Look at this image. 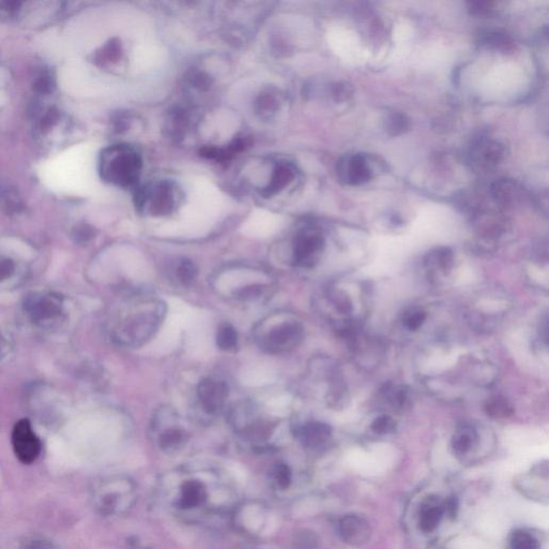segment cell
<instances>
[{
    "label": "cell",
    "mask_w": 549,
    "mask_h": 549,
    "mask_svg": "<svg viewBox=\"0 0 549 549\" xmlns=\"http://www.w3.org/2000/svg\"><path fill=\"white\" fill-rule=\"evenodd\" d=\"M158 500L183 522L206 524L231 513L236 489L229 476L213 470L175 471L158 483Z\"/></svg>",
    "instance_id": "cell-1"
},
{
    "label": "cell",
    "mask_w": 549,
    "mask_h": 549,
    "mask_svg": "<svg viewBox=\"0 0 549 549\" xmlns=\"http://www.w3.org/2000/svg\"><path fill=\"white\" fill-rule=\"evenodd\" d=\"M142 167L141 155L133 147L125 144L107 147L100 156L101 179L117 187L135 186L141 176Z\"/></svg>",
    "instance_id": "cell-2"
},
{
    "label": "cell",
    "mask_w": 549,
    "mask_h": 549,
    "mask_svg": "<svg viewBox=\"0 0 549 549\" xmlns=\"http://www.w3.org/2000/svg\"><path fill=\"white\" fill-rule=\"evenodd\" d=\"M183 191L171 179H158L137 189L135 205L141 213L155 217L171 215L183 202Z\"/></svg>",
    "instance_id": "cell-3"
},
{
    "label": "cell",
    "mask_w": 549,
    "mask_h": 549,
    "mask_svg": "<svg viewBox=\"0 0 549 549\" xmlns=\"http://www.w3.org/2000/svg\"><path fill=\"white\" fill-rule=\"evenodd\" d=\"M109 490L101 498L100 508L107 514L123 513L133 508L137 499L135 483L129 479H116L110 483Z\"/></svg>",
    "instance_id": "cell-4"
},
{
    "label": "cell",
    "mask_w": 549,
    "mask_h": 549,
    "mask_svg": "<svg viewBox=\"0 0 549 549\" xmlns=\"http://www.w3.org/2000/svg\"><path fill=\"white\" fill-rule=\"evenodd\" d=\"M325 241L321 232L315 229L301 231L294 241L293 260L301 267H313L320 260L324 251Z\"/></svg>",
    "instance_id": "cell-5"
},
{
    "label": "cell",
    "mask_w": 549,
    "mask_h": 549,
    "mask_svg": "<svg viewBox=\"0 0 549 549\" xmlns=\"http://www.w3.org/2000/svg\"><path fill=\"white\" fill-rule=\"evenodd\" d=\"M12 445L19 460L25 465L33 464L41 453V442L28 420H21L14 426Z\"/></svg>",
    "instance_id": "cell-6"
},
{
    "label": "cell",
    "mask_w": 549,
    "mask_h": 549,
    "mask_svg": "<svg viewBox=\"0 0 549 549\" xmlns=\"http://www.w3.org/2000/svg\"><path fill=\"white\" fill-rule=\"evenodd\" d=\"M339 179L350 186L363 185L373 176V165L369 158L361 153L345 156L337 167Z\"/></svg>",
    "instance_id": "cell-7"
},
{
    "label": "cell",
    "mask_w": 549,
    "mask_h": 549,
    "mask_svg": "<svg viewBox=\"0 0 549 549\" xmlns=\"http://www.w3.org/2000/svg\"><path fill=\"white\" fill-rule=\"evenodd\" d=\"M26 313L33 322L40 325L51 324L61 313V303L54 295H33L26 301Z\"/></svg>",
    "instance_id": "cell-8"
},
{
    "label": "cell",
    "mask_w": 549,
    "mask_h": 549,
    "mask_svg": "<svg viewBox=\"0 0 549 549\" xmlns=\"http://www.w3.org/2000/svg\"><path fill=\"white\" fill-rule=\"evenodd\" d=\"M304 338V329L299 323H285L267 335L266 347L273 352L296 348Z\"/></svg>",
    "instance_id": "cell-9"
},
{
    "label": "cell",
    "mask_w": 549,
    "mask_h": 549,
    "mask_svg": "<svg viewBox=\"0 0 549 549\" xmlns=\"http://www.w3.org/2000/svg\"><path fill=\"white\" fill-rule=\"evenodd\" d=\"M202 408L209 414H215L223 409L227 397V385L220 381L204 379L197 387Z\"/></svg>",
    "instance_id": "cell-10"
},
{
    "label": "cell",
    "mask_w": 549,
    "mask_h": 549,
    "mask_svg": "<svg viewBox=\"0 0 549 549\" xmlns=\"http://www.w3.org/2000/svg\"><path fill=\"white\" fill-rule=\"evenodd\" d=\"M339 533L345 543L362 546L371 538V527L366 519L359 515H345L339 522Z\"/></svg>",
    "instance_id": "cell-11"
},
{
    "label": "cell",
    "mask_w": 549,
    "mask_h": 549,
    "mask_svg": "<svg viewBox=\"0 0 549 549\" xmlns=\"http://www.w3.org/2000/svg\"><path fill=\"white\" fill-rule=\"evenodd\" d=\"M295 176H296V170L292 163H287V161L277 163L273 173H271V179L263 188L261 193L265 197L278 195L294 181Z\"/></svg>",
    "instance_id": "cell-12"
},
{
    "label": "cell",
    "mask_w": 549,
    "mask_h": 549,
    "mask_svg": "<svg viewBox=\"0 0 549 549\" xmlns=\"http://www.w3.org/2000/svg\"><path fill=\"white\" fill-rule=\"evenodd\" d=\"M331 436V428L327 424L311 422L301 426L297 431V438L308 449H317L327 442Z\"/></svg>",
    "instance_id": "cell-13"
},
{
    "label": "cell",
    "mask_w": 549,
    "mask_h": 549,
    "mask_svg": "<svg viewBox=\"0 0 549 549\" xmlns=\"http://www.w3.org/2000/svg\"><path fill=\"white\" fill-rule=\"evenodd\" d=\"M502 156L503 149L500 144L496 141H488V140L481 142V145H478L473 153L475 161L479 165L482 163L484 167L496 165L501 160Z\"/></svg>",
    "instance_id": "cell-14"
},
{
    "label": "cell",
    "mask_w": 549,
    "mask_h": 549,
    "mask_svg": "<svg viewBox=\"0 0 549 549\" xmlns=\"http://www.w3.org/2000/svg\"><path fill=\"white\" fill-rule=\"evenodd\" d=\"M478 436L474 429L470 426H461L457 429L452 439V447L455 454L466 455L476 444Z\"/></svg>",
    "instance_id": "cell-15"
},
{
    "label": "cell",
    "mask_w": 549,
    "mask_h": 549,
    "mask_svg": "<svg viewBox=\"0 0 549 549\" xmlns=\"http://www.w3.org/2000/svg\"><path fill=\"white\" fill-rule=\"evenodd\" d=\"M443 512H444L443 506L438 503L433 501L426 503L421 511L420 519H419L421 530L424 532H433L440 524Z\"/></svg>",
    "instance_id": "cell-16"
},
{
    "label": "cell",
    "mask_w": 549,
    "mask_h": 549,
    "mask_svg": "<svg viewBox=\"0 0 549 549\" xmlns=\"http://www.w3.org/2000/svg\"><path fill=\"white\" fill-rule=\"evenodd\" d=\"M279 107L280 98L278 97V93H273V91H263L255 101V111L260 117L264 119H271L278 112Z\"/></svg>",
    "instance_id": "cell-17"
},
{
    "label": "cell",
    "mask_w": 549,
    "mask_h": 549,
    "mask_svg": "<svg viewBox=\"0 0 549 549\" xmlns=\"http://www.w3.org/2000/svg\"><path fill=\"white\" fill-rule=\"evenodd\" d=\"M187 441L185 431L179 428H170L163 431L159 437V446L165 452L171 453L179 450Z\"/></svg>",
    "instance_id": "cell-18"
},
{
    "label": "cell",
    "mask_w": 549,
    "mask_h": 549,
    "mask_svg": "<svg viewBox=\"0 0 549 549\" xmlns=\"http://www.w3.org/2000/svg\"><path fill=\"white\" fill-rule=\"evenodd\" d=\"M424 263L428 269L447 271L453 264V253L449 248L436 249L426 255Z\"/></svg>",
    "instance_id": "cell-19"
},
{
    "label": "cell",
    "mask_w": 549,
    "mask_h": 549,
    "mask_svg": "<svg viewBox=\"0 0 549 549\" xmlns=\"http://www.w3.org/2000/svg\"><path fill=\"white\" fill-rule=\"evenodd\" d=\"M487 414L494 419H502L513 414V408L506 399L501 396L492 397L485 406Z\"/></svg>",
    "instance_id": "cell-20"
},
{
    "label": "cell",
    "mask_w": 549,
    "mask_h": 549,
    "mask_svg": "<svg viewBox=\"0 0 549 549\" xmlns=\"http://www.w3.org/2000/svg\"><path fill=\"white\" fill-rule=\"evenodd\" d=\"M271 475H273V483L281 490L289 488L292 483V471L290 467L283 462H279L273 467Z\"/></svg>",
    "instance_id": "cell-21"
},
{
    "label": "cell",
    "mask_w": 549,
    "mask_h": 549,
    "mask_svg": "<svg viewBox=\"0 0 549 549\" xmlns=\"http://www.w3.org/2000/svg\"><path fill=\"white\" fill-rule=\"evenodd\" d=\"M237 343V331L231 325H223L217 334V345L221 350H231Z\"/></svg>",
    "instance_id": "cell-22"
},
{
    "label": "cell",
    "mask_w": 549,
    "mask_h": 549,
    "mask_svg": "<svg viewBox=\"0 0 549 549\" xmlns=\"http://www.w3.org/2000/svg\"><path fill=\"white\" fill-rule=\"evenodd\" d=\"M426 320V313L421 308H410L403 313V323L409 331H417Z\"/></svg>",
    "instance_id": "cell-23"
},
{
    "label": "cell",
    "mask_w": 549,
    "mask_h": 549,
    "mask_svg": "<svg viewBox=\"0 0 549 549\" xmlns=\"http://www.w3.org/2000/svg\"><path fill=\"white\" fill-rule=\"evenodd\" d=\"M510 545L512 549H539L538 541L524 531L513 533Z\"/></svg>",
    "instance_id": "cell-24"
},
{
    "label": "cell",
    "mask_w": 549,
    "mask_h": 549,
    "mask_svg": "<svg viewBox=\"0 0 549 549\" xmlns=\"http://www.w3.org/2000/svg\"><path fill=\"white\" fill-rule=\"evenodd\" d=\"M187 81L191 87L201 91H209L213 84L211 77L203 71H191L187 75Z\"/></svg>",
    "instance_id": "cell-25"
},
{
    "label": "cell",
    "mask_w": 549,
    "mask_h": 549,
    "mask_svg": "<svg viewBox=\"0 0 549 549\" xmlns=\"http://www.w3.org/2000/svg\"><path fill=\"white\" fill-rule=\"evenodd\" d=\"M386 397L393 406L397 407V408H403L409 400L408 389L403 385L392 386L391 389H386Z\"/></svg>",
    "instance_id": "cell-26"
},
{
    "label": "cell",
    "mask_w": 549,
    "mask_h": 549,
    "mask_svg": "<svg viewBox=\"0 0 549 549\" xmlns=\"http://www.w3.org/2000/svg\"><path fill=\"white\" fill-rule=\"evenodd\" d=\"M408 119L403 114L395 113L387 119L386 129L389 135H401L408 129Z\"/></svg>",
    "instance_id": "cell-27"
},
{
    "label": "cell",
    "mask_w": 549,
    "mask_h": 549,
    "mask_svg": "<svg viewBox=\"0 0 549 549\" xmlns=\"http://www.w3.org/2000/svg\"><path fill=\"white\" fill-rule=\"evenodd\" d=\"M177 276L185 285H190L197 276V267L189 260H185L177 269Z\"/></svg>",
    "instance_id": "cell-28"
},
{
    "label": "cell",
    "mask_w": 549,
    "mask_h": 549,
    "mask_svg": "<svg viewBox=\"0 0 549 549\" xmlns=\"http://www.w3.org/2000/svg\"><path fill=\"white\" fill-rule=\"evenodd\" d=\"M187 119L185 114L181 110L175 109L174 112L170 114V119L167 121V129L173 137H177L179 133H183L186 128Z\"/></svg>",
    "instance_id": "cell-29"
},
{
    "label": "cell",
    "mask_w": 549,
    "mask_h": 549,
    "mask_svg": "<svg viewBox=\"0 0 549 549\" xmlns=\"http://www.w3.org/2000/svg\"><path fill=\"white\" fill-rule=\"evenodd\" d=\"M371 429L377 435H389L394 433L396 429V422L389 415H381L371 423Z\"/></svg>",
    "instance_id": "cell-30"
},
{
    "label": "cell",
    "mask_w": 549,
    "mask_h": 549,
    "mask_svg": "<svg viewBox=\"0 0 549 549\" xmlns=\"http://www.w3.org/2000/svg\"><path fill=\"white\" fill-rule=\"evenodd\" d=\"M121 43L116 40L110 42L105 45V50L103 52V59L105 61H114L121 57Z\"/></svg>",
    "instance_id": "cell-31"
},
{
    "label": "cell",
    "mask_w": 549,
    "mask_h": 549,
    "mask_svg": "<svg viewBox=\"0 0 549 549\" xmlns=\"http://www.w3.org/2000/svg\"><path fill=\"white\" fill-rule=\"evenodd\" d=\"M263 287L261 285H251V287H243L237 292V297L241 299H251L259 296L262 293Z\"/></svg>",
    "instance_id": "cell-32"
},
{
    "label": "cell",
    "mask_w": 549,
    "mask_h": 549,
    "mask_svg": "<svg viewBox=\"0 0 549 549\" xmlns=\"http://www.w3.org/2000/svg\"><path fill=\"white\" fill-rule=\"evenodd\" d=\"M296 542L301 549H313L317 545V539L313 533H301Z\"/></svg>",
    "instance_id": "cell-33"
},
{
    "label": "cell",
    "mask_w": 549,
    "mask_h": 549,
    "mask_svg": "<svg viewBox=\"0 0 549 549\" xmlns=\"http://www.w3.org/2000/svg\"><path fill=\"white\" fill-rule=\"evenodd\" d=\"M351 93H352V89H351L349 85L339 84V85L335 86L334 97L336 98L338 101H343V100L348 99V98H350Z\"/></svg>",
    "instance_id": "cell-34"
},
{
    "label": "cell",
    "mask_w": 549,
    "mask_h": 549,
    "mask_svg": "<svg viewBox=\"0 0 549 549\" xmlns=\"http://www.w3.org/2000/svg\"><path fill=\"white\" fill-rule=\"evenodd\" d=\"M14 266L10 261H0V280L11 276Z\"/></svg>",
    "instance_id": "cell-35"
},
{
    "label": "cell",
    "mask_w": 549,
    "mask_h": 549,
    "mask_svg": "<svg viewBox=\"0 0 549 549\" xmlns=\"http://www.w3.org/2000/svg\"><path fill=\"white\" fill-rule=\"evenodd\" d=\"M445 508H443V511H446L447 514L449 516L452 517L454 518L457 514V509H458V502H457L456 499L451 498L446 501L444 505Z\"/></svg>",
    "instance_id": "cell-36"
},
{
    "label": "cell",
    "mask_w": 549,
    "mask_h": 549,
    "mask_svg": "<svg viewBox=\"0 0 549 549\" xmlns=\"http://www.w3.org/2000/svg\"><path fill=\"white\" fill-rule=\"evenodd\" d=\"M5 350H6L5 338H3V335L0 334V359H1V357H3V354H5Z\"/></svg>",
    "instance_id": "cell-37"
}]
</instances>
